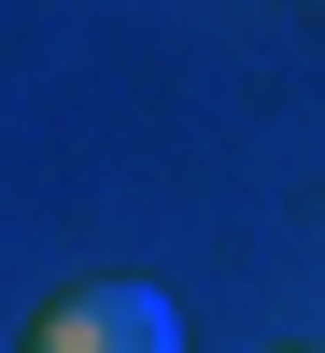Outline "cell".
Here are the masks:
<instances>
[{"label": "cell", "instance_id": "cell-1", "mask_svg": "<svg viewBox=\"0 0 325 353\" xmlns=\"http://www.w3.org/2000/svg\"><path fill=\"white\" fill-rule=\"evenodd\" d=\"M14 353H184V311H170L156 283L99 269V283H71V297L28 311V339H14Z\"/></svg>", "mask_w": 325, "mask_h": 353}]
</instances>
